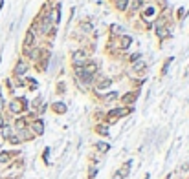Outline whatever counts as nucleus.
<instances>
[{"label": "nucleus", "mask_w": 189, "mask_h": 179, "mask_svg": "<svg viewBox=\"0 0 189 179\" xmlns=\"http://www.w3.org/2000/svg\"><path fill=\"white\" fill-rule=\"evenodd\" d=\"M33 128H35V132H37V134H42V130H44L41 121H39V122H35V126H33Z\"/></svg>", "instance_id": "9"}, {"label": "nucleus", "mask_w": 189, "mask_h": 179, "mask_svg": "<svg viewBox=\"0 0 189 179\" xmlns=\"http://www.w3.org/2000/svg\"><path fill=\"white\" fill-rule=\"evenodd\" d=\"M156 33H158V37H160V39H167V37H169V31L165 29V28H158V29H156Z\"/></svg>", "instance_id": "5"}, {"label": "nucleus", "mask_w": 189, "mask_h": 179, "mask_svg": "<svg viewBox=\"0 0 189 179\" xmlns=\"http://www.w3.org/2000/svg\"><path fill=\"white\" fill-rule=\"evenodd\" d=\"M112 31H114V33H123V29H121L119 26H112Z\"/></svg>", "instance_id": "15"}, {"label": "nucleus", "mask_w": 189, "mask_h": 179, "mask_svg": "<svg viewBox=\"0 0 189 179\" xmlns=\"http://www.w3.org/2000/svg\"><path fill=\"white\" fill-rule=\"evenodd\" d=\"M7 159H9V154H7V152H2V154H0V163H6Z\"/></svg>", "instance_id": "11"}, {"label": "nucleus", "mask_w": 189, "mask_h": 179, "mask_svg": "<svg viewBox=\"0 0 189 179\" xmlns=\"http://www.w3.org/2000/svg\"><path fill=\"white\" fill-rule=\"evenodd\" d=\"M140 6H142V0H134L132 2V9H138Z\"/></svg>", "instance_id": "13"}, {"label": "nucleus", "mask_w": 189, "mask_h": 179, "mask_svg": "<svg viewBox=\"0 0 189 179\" xmlns=\"http://www.w3.org/2000/svg\"><path fill=\"white\" fill-rule=\"evenodd\" d=\"M2 128H4V130H2L4 137H7V139H9V137H11V128H7V126H2Z\"/></svg>", "instance_id": "8"}, {"label": "nucleus", "mask_w": 189, "mask_h": 179, "mask_svg": "<svg viewBox=\"0 0 189 179\" xmlns=\"http://www.w3.org/2000/svg\"><path fill=\"white\" fill-rule=\"evenodd\" d=\"M110 84V80H105V82H101V84H97V90H101V88H106Z\"/></svg>", "instance_id": "14"}, {"label": "nucleus", "mask_w": 189, "mask_h": 179, "mask_svg": "<svg viewBox=\"0 0 189 179\" xmlns=\"http://www.w3.org/2000/svg\"><path fill=\"white\" fill-rule=\"evenodd\" d=\"M130 42H132V39H130V37H123V42H121V46H123V48H127Z\"/></svg>", "instance_id": "12"}, {"label": "nucleus", "mask_w": 189, "mask_h": 179, "mask_svg": "<svg viewBox=\"0 0 189 179\" xmlns=\"http://www.w3.org/2000/svg\"><path fill=\"white\" fill-rule=\"evenodd\" d=\"M26 70H28V66H26L24 62H19V64H17V70H15V71H17V75H22V73H26Z\"/></svg>", "instance_id": "4"}, {"label": "nucleus", "mask_w": 189, "mask_h": 179, "mask_svg": "<svg viewBox=\"0 0 189 179\" xmlns=\"http://www.w3.org/2000/svg\"><path fill=\"white\" fill-rule=\"evenodd\" d=\"M97 148H99V152H106V150H108V144H105V143H97Z\"/></svg>", "instance_id": "10"}, {"label": "nucleus", "mask_w": 189, "mask_h": 179, "mask_svg": "<svg viewBox=\"0 0 189 179\" xmlns=\"http://www.w3.org/2000/svg\"><path fill=\"white\" fill-rule=\"evenodd\" d=\"M127 4H128V0H118V2H116V6H118L119 9H125Z\"/></svg>", "instance_id": "7"}, {"label": "nucleus", "mask_w": 189, "mask_h": 179, "mask_svg": "<svg viewBox=\"0 0 189 179\" xmlns=\"http://www.w3.org/2000/svg\"><path fill=\"white\" fill-rule=\"evenodd\" d=\"M2 106H4V99H2V97H0V108H2Z\"/></svg>", "instance_id": "19"}, {"label": "nucleus", "mask_w": 189, "mask_h": 179, "mask_svg": "<svg viewBox=\"0 0 189 179\" xmlns=\"http://www.w3.org/2000/svg\"><path fill=\"white\" fill-rule=\"evenodd\" d=\"M84 57H86V55H84V51H75V53H74V57H72V60H74V64L79 68V64L84 60Z\"/></svg>", "instance_id": "1"}, {"label": "nucleus", "mask_w": 189, "mask_h": 179, "mask_svg": "<svg viewBox=\"0 0 189 179\" xmlns=\"http://www.w3.org/2000/svg\"><path fill=\"white\" fill-rule=\"evenodd\" d=\"M83 29H84V31H90V29H92V26H90V24H84Z\"/></svg>", "instance_id": "17"}, {"label": "nucleus", "mask_w": 189, "mask_h": 179, "mask_svg": "<svg viewBox=\"0 0 189 179\" xmlns=\"http://www.w3.org/2000/svg\"><path fill=\"white\" fill-rule=\"evenodd\" d=\"M24 44H26V46H31V44H33V31H28V35H26V40H24Z\"/></svg>", "instance_id": "6"}, {"label": "nucleus", "mask_w": 189, "mask_h": 179, "mask_svg": "<svg viewBox=\"0 0 189 179\" xmlns=\"http://www.w3.org/2000/svg\"><path fill=\"white\" fill-rule=\"evenodd\" d=\"M4 126V119H2V115H0V128Z\"/></svg>", "instance_id": "18"}, {"label": "nucleus", "mask_w": 189, "mask_h": 179, "mask_svg": "<svg viewBox=\"0 0 189 179\" xmlns=\"http://www.w3.org/2000/svg\"><path fill=\"white\" fill-rule=\"evenodd\" d=\"M53 110H55L57 113H64V112H66V104H63V102H55V104H53Z\"/></svg>", "instance_id": "3"}, {"label": "nucleus", "mask_w": 189, "mask_h": 179, "mask_svg": "<svg viewBox=\"0 0 189 179\" xmlns=\"http://www.w3.org/2000/svg\"><path fill=\"white\" fill-rule=\"evenodd\" d=\"M22 104H24V106H26V100H24V99L13 100V102H11V110H13V112H15V113H19V112H20V110H22Z\"/></svg>", "instance_id": "2"}, {"label": "nucleus", "mask_w": 189, "mask_h": 179, "mask_svg": "<svg viewBox=\"0 0 189 179\" xmlns=\"http://www.w3.org/2000/svg\"><path fill=\"white\" fill-rule=\"evenodd\" d=\"M97 130H99V132H101V134H103V135H106V132H108V130H106L105 126H99V128H97Z\"/></svg>", "instance_id": "16"}]
</instances>
